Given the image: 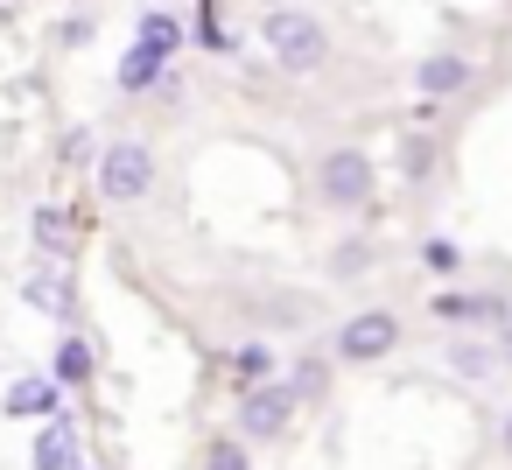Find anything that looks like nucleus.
<instances>
[{"label":"nucleus","instance_id":"ddd939ff","mask_svg":"<svg viewBox=\"0 0 512 470\" xmlns=\"http://www.w3.org/2000/svg\"><path fill=\"white\" fill-rule=\"evenodd\" d=\"M176 43H183V29H176V15H141V29H134V50H148V57H176Z\"/></svg>","mask_w":512,"mask_h":470},{"label":"nucleus","instance_id":"9b49d317","mask_svg":"<svg viewBox=\"0 0 512 470\" xmlns=\"http://www.w3.org/2000/svg\"><path fill=\"white\" fill-rule=\"evenodd\" d=\"M92 372H99V358H92V344H85V337H64V344H57V358H50V372H43V379H50V386H57V393H64V386H85V379H92Z\"/></svg>","mask_w":512,"mask_h":470},{"label":"nucleus","instance_id":"20e7f679","mask_svg":"<svg viewBox=\"0 0 512 470\" xmlns=\"http://www.w3.org/2000/svg\"><path fill=\"white\" fill-rule=\"evenodd\" d=\"M393 344H400V316H386V309H358V316L337 330V358H344V365H379Z\"/></svg>","mask_w":512,"mask_h":470},{"label":"nucleus","instance_id":"39448f33","mask_svg":"<svg viewBox=\"0 0 512 470\" xmlns=\"http://www.w3.org/2000/svg\"><path fill=\"white\" fill-rule=\"evenodd\" d=\"M295 421V393L288 386H246V400H239V442H274L281 428Z\"/></svg>","mask_w":512,"mask_h":470},{"label":"nucleus","instance_id":"aec40b11","mask_svg":"<svg viewBox=\"0 0 512 470\" xmlns=\"http://www.w3.org/2000/svg\"><path fill=\"white\" fill-rule=\"evenodd\" d=\"M400 162H407V176H421V169L435 162V148H428V141H407V155H400Z\"/></svg>","mask_w":512,"mask_h":470},{"label":"nucleus","instance_id":"1a4fd4ad","mask_svg":"<svg viewBox=\"0 0 512 470\" xmlns=\"http://www.w3.org/2000/svg\"><path fill=\"white\" fill-rule=\"evenodd\" d=\"M29 463H36V470H78V428H71V421L57 414V421H50V428L36 435Z\"/></svg>","mask_w":512,"mask_h":470},{"label":"nucleus","instance_id":"f257e3e1","mask_svg":"<svg viewBox=\"0 0 512 470\" xmlns=\"http://www.w3.org/2000/svg\"><path fill=\"white\" fill-rule=\"evenodd\" d=\"M260 36H267V50H274V64H281L288 78H316V71L330 64V36H323V22L302 15V8H274V15L260 22Z\"/></svg>","mask_w":512,"mask_h":470},{"label":"nucleus","instance_id":"9d476101","mask_svg":"<svg viewBox=\"0 0 512 470\" xmlns=\"http://www.w3.org/2000/svg\"><path fill=\"white\" fill-rule=\"evenodd\" d=\"M435 316L484 330V323H505V302H498V295H435Z\"/></svg>","mask_w":512,"mask_h":470},{"label":"nucleus","instance_id":"f3484780","mask_svg":"<svg viewBox=\"0 0 512 470\" xmlns=\"http://www.w3.org/2000/svg\"><path fill=\"white\" fill-rule=\"evenodd\" d=\"M323 386H330V365H316V358L288 372V393H295V407H302V400H323Z\"/></svg>","mask_w":512,"mask_h":470},{"label":"nucleus","instance_id":"423d86ee","mask_svg":"<svg viewBox=\"0 0 512 470\" xmlns=\"http://www.w3.org/2000/svg\"><path fill=\"white\" fill-rule=\"evenodd\" d=\"M8 414H15V421H57V414H64V393H57L43 372H29V379L8 386Z\"/></svg>","mask_w":512,"mask_h":470},{"label":"nucleus","instance_id":"4468645a","mask_svg":"<svg viewBox=\"0 0 512 470\" xmlns=\"http://www.w3.org/2000/svg\"><path fill=\"white\" fill-rule=\"evenodd\" d=\"M162 78V57H148V50H127L120 57V92H148Z\"/></svg>","mask_w":512,"mask_h":470},{"label":"nucleus","instance_id":"f03ea898","mask_svg":"<svg viewBox=\"0 0 512 470\" xmlns=\"http://www.w3.org/2000/svg\"><path fill=\"white\" fill-rule=\"evenodd\" d=\"M99 190H106L113 204H141V197L155 190V148H148V141H113V148L99 155Z\"/></svg>","mask_w":512,"mask_h":470},{"label":"nucleus","instance_id":"a211bd4d","mask_svg":"<svg viewBox=\"0 0 512 470\" xmlns=\"http://www.w3.org/2000/svg\"><path fill=\"white\" fill-rule=\"evenodd\" d=\"M204 470H253V456H246L239 435H218V442L204 449Z\"/></svg>","mask_w":512,"mask_h":470},{"label":"nucleus","instance_id":"0eeeda50","mask_svg":"<svg viewBox=\"0 0 512 470\" xmlns=\"http://www.w3.org/2000/svg\"><path fill=\"white\" fill-rule=\"evenodd\" d=\"M463 85H470V57H449V50H442V57H421V64H414V92H421V99H449V92H463Z\"/></svg>","mask_w":512,"mask_h":470},{"label":"nucleus","instance_id":"7ed1b4c3","mask_svg":"<svg viewBox=\"0 0 512 470\" xmlns=\"http://www.w3.org/2000/svg\"><path fill=\"white\" fill-rule=\"evenodd\" d=\"M316 190H323V204L358 211V204L372 197V162H365L358 148H330V155H323V169H316Z\"/></svg>","mask_w":512,"mask_h":470},{"label":"nucleus","instance_id":"6ab92c4d","mask_svg":"<svg viewBox=\"0 0 512 470\" xmlns=\"http://www.w3.org/2000/svg\"><path fill=\"white\" fill-rule=\"evenodd\" d=\"M421 260H428V267H435V274H449V267H456V260H463V253H456V246H449V239H428V246H421Z\"/></svg>","mask_w":512,"mask_h":470},{"label":"nucleus","instance_id":"2eb2a0df","mask_svg":"<svg viewBox=\"0 0 512 470\" xmlns=\"http://www.w3.org/2000/svg\"><path fill=\"white\" fill-rule=\"evenodd\" d=\"M449 365H456L463 379H484V372L498 365V351H491V344H477V337H463V344L449 351Z\"/></svg>","mask_w":512,"mask_h":470},{"label":"nucleus","instance_id":"f8f14e48","mask_svg":"<svg viewBox=\"0 0 512 470\" xmlns=\"http://www.w3.org/2000/svg\"><path fill=\"white\" fill-rule=\"evenodd\" d=\"M29 225H36V246H43L50 260H71V253H78V225H71V218H64L57 204H43V211H36Z\"/></svg>","mask_w":512,"mask_h":470},{"label":"nucleus","instance_id":"dca6fc26","mask_svg":"<svg viewBox=\"0 0 512 470\" xmlns=\"http://www.w3.org/2000/svg\"><path fill=\"white\" fill-rule=\"evenodd\" d=\"M232 372H239V386H267V372H274V351H267V344H239Z\"/></svg>","mask_w":512,"mask_h":470},{"label":"nucleus","instance_id":"6e6552de","mask_svg":"<svg viewBox=\"0 0 512 470\" xmlns=\"http://www.w3.org/2000/svg\"><path fill=\"white\" fill-rule=\"evenodd\" d=\"M22 295H29L43 316H57V323H71V309H78V288H71L57 267H36V274L22 281Z\"/></svg>","mask_w":512,"mask_h":470},{"label":"nucleus","instance_id":"412c9836","mask_svg":"<svg viewBox=\"0 0 512 470\" xmlns=\"http://www.w3.org/2000/svg\"><path fill=\"white\" fill-rule=\"evenodd\" d=\"M498 449L512 456V407H505V421H498Z\"/></svg>","mask_w":512,"mask_h":470}]
</instances>
